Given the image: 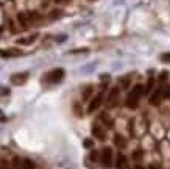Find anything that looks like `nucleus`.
Wrapping results in <instances>:
<instances>
[{"mask_svg":"<svg viewBox=\"0 0 170 169\" xmlns=\"http://www.w3.org/2000/svg\"><path fill=\"white\" fill-rule=\"evenodd\" d=\"M142 94H143V85H140V83L134 85L133 89H131V93L128 94L126 107H128V108H131V110H136L137 105H139V99H140Z\"/></svg>","mask_w":170,"mask_h":169,"instance_id":"f257e3e1","label":"nucleus"},{"mask_svg":"<svg viewBox=\"0 0 170 169\" xmlns=\"http://www.w3.org/2000/svg\"><path fill=\"white\" fill-rule=\"evenodd\" d=\"M64 75H66V72H64V69L58 68V69H53V71H50L45 77H44V80L48 82V83H59L62 79H64Z\"/></svg>","mask_w":170,"mask_h":169,"instance_id":"f03ea898","label":"nucleus"},{"mask_svg":"<svg viewBox=\"0 0 170 169\" xmlns=\"http://www.w3.org/2000/svg\"><path fill=\"white\" fill-rule=\"evenodd\" d=\"M100 161L103 163V166L111 167L112 166V149L111 147H103L100 152Z\"/></svg>","mask_w":170,"mask_h":169,"instance_id":"7ed1b4c3","label":"nucleus"},{"mask_svg":"<svg viewBox=\"0 0 170 169\" xmlns=\"http://www.w3.org/2000/svg\"><path fill=\"white\" fill-rule=\"evenodd\" d=\"M28 77H30V74H28V72H17V74H12L9 80H11V83H12V85L20 86V85H23V83H27Z\"/></svg>","mask_w":170,"mask_h":169,"instance_id":"20e7f679","label":"nucleus"},{"mask_svg":"<svg viewBox=\"0 0 170 169\" xmlns=\"http://www.w3.org/2000/svg\"><path fill=\"white\" fill-rule=\"evenodd\" d=\"M101 103H103V93H98V94L94 96L92 100L89 102V108H87V111H89V113L97 111V110L101 107Z\"/></svg>","mask_w":170,"mask_h":169,"instance_id":"39448f33","label":"nucleus"},{"mask_svg":"<svg viewBox=\"0 0 170 169\" xmlns=\"http://www.w3.org/2000/svg\"><path fill=\"white\" fill-rule=\"evenodd\" d=\"M22 55V50L20 49H6V50H0V57L2 58H14Z\"/></svg>","mask_w":170,"mask_h":169,"instance_id":"423d86ee","label":"nucleus"},{"mask_svg":"<svg viewBox=\"0 0 170 169\" xmlns=\"http://www.w3.org/2000/svg\"><path fill=\"white\" fill-rule=\"evenodd\" d=\"M119 93H120V89H119V88H112V89L109 91V96H108V100H106L108 107H114L115 103H117V99H119Z\"/></svg>","mask_w":170,"mask_h":169,"instance_id":"0eeeda50","label":"nucleus"},{"mask_svg":"<svg viewBox=\"0 0 170 169\" xmlns=\"http://www.w3.org/2000/svg\"><path fill=\"white\" fill-rule=\"evenodd\" d=\"M162 89H156L154 93L150 96V103L151 105H159L161 103V99H162V93H161Z\"/></svg>","mask_w":170,"mask_h":169,"instance_id":"6e6552de","label":"nucleus"},{"mask_svg":"<svg viewBox=\"0 0 170 169\" xmlns=\"http://www.w3.org/2000/svg\"><path fill=\"white\" fill-rule=\"evenodd\" d=\"M36 39H37V33H33L31 36L20 38V39H17V44H20V46H28V44H33Z\"/></svg>","mask_w":170,"mask_h":169,"instance_id":"1a4fd4ad","label":"nucleus"},{"mask_svg":"<svg viewBox=\"0 0 170 169\" xmlns=\"http://www.w3.org/2000/svg\"><path fill=\"white\" fill-rule=\"evenodd\" d=\"M92 133H94V136H95L97 139L104 141V132H103V128H101L98 124H94V125H92Z\"/></svg>","mask_w":170,"mask_h":169,"instance_id":"9d476101","label":"nucleus"},{"mask_svg":"<svg viewBox=\"0 0 170 169\" xmlns=\"http://www.w3.org/2000/svg\"><path fill=\"white\" fill-rule=\"evenodd\" d=\"M115 166H117V169H125L126 167V157H125V155H122V153L117 155Z\"/></svg>","mask_w":170,"mask_h":169,"instance_id":"9b49d317","label":"nucleus"},{"mask_svg":"<svg viewBox=\"0 0 170 169\" xmlns=\"http://www.w3.org/2000/svg\"><path fill=\"white\" fill-rule=\"evenodd\" d=\"M114 144L117 147H120V149H125L126 147V139L122 136V135H115L114 136Z\"/></svg>","mask_w":170,"mask_h":169,"instance_id":"f8f14e48","label":"nucleus"},{"mask_svg":"<svg viewBox=\"0 0 170 169\" xmlns=\"http://www.w3.org/2000/svg\"><path fill=\"white\" fill-rule=\"evenodd\" d=\"M17 20H19V24L22 25L23 28L28 27V24H30V19H28V16L25 14V13H19V14H17Z\"/></svg>","mask_w":170,"mask_h":169,"instance_id":"ddd939ff","label":"nucleus"},{"mask_svg":"<svg viewBox=\"0 0 170 169\" xmlns=\"http://www.w3.org/2000/svg\"><path fill=\"white\" fill-rule=\"evenodd\" d=\"M20 169H34V163L30 158H23L20 160Z\"/></svg>","mask_w":170,"mask_h":169,"instance_id":"4468645a","label":"nucleus"},{"mask_svg":"<svg viewBox=\"0 0 170 169\" xmlns=\"http://www.w3.org/2000/svg\"><path fill=\"white\" fill-rule=\"evenodd\" d=\"M90 94H92V86H86L84 91H83V99L87 100V99L90 97Z\"/></svg>","mask_w":170,"mask_h":169,"instance_id":"2eb2a0df","label":"nucleus"},{"mask_svg":"<svg viewBox=\"0 0 170 169\" xmlns=\"http://www.w3.org/2000/svg\"><path fill=\"white\" fill-rule=\"evenodd\" d=\"M61 16H62V11L61 9H53V11L50 13V19H58Z\"/></svg>","mask_w":170,"mask_h":169,"instance_id":"dca6fc26","label":"nucleus"},{"mask_svg":"<svg viewBox=\"0 0 170 169\" xmlns=\"http://www.w3.org/2000/svg\"><path fill=\"white\" fill-rule=\"evenodd\" d=\"M153 83H154V79H153V77H150V80L147 83V88H143V93H148V91L153 88Z\"/></svg>","mask_w":170,"mask_h":169,"instance_id":"f3484780","label":"nucleus"},{"mask_svg":"<svg viewBox=\"0 0 170 169\" xmlns=\"http://www.w3.org/2000/svg\"><path fill=\"white\" fill-rule=\"evenodd\" d=\"M142 157H143V152H142V150H136V152L133 153V158H134L136 161H139Z\"/></svg>","mask_w":170,"mask_h":169,"instance_id":"a211bd4d","label":"nucleus"},{"mask_svg":"<svg viewBox=\"0 0 170 169\" xmlns=\"http://www.w3.org/2000/svg\"><path fill=\"white\" fill-rule=\"evenodd\" d=\"M161 61L170 64V52H168V53H162V55H161Z\"/></svg>","mask_w":170,"mask_h":169,"instance_id":"6ab92c4d","label":"nucleus"},{"mask_svg":"<svg viewBox=\"0 0 170 169\" xmlns=\"http://www.w3.org/2000/svg\"><path fill=\"white\" fill-rule=\"evenodd\" d=\"M83 144H84V147H86V149H90V147L94 146V141H92V139H84Z\"/></svg>","mask_w":170,"mask_h":169,"instance_id":"aec40b11","label":"nucleus"},{"mask_svg":"<svg viewBox=\"0 0 170 169\" xmlns=\"http://www.w3.org/2000/svg\"><path fill=\"white\" fill-rule=\"evenodd\" d=\"M161 93H162V99H170V88H165Z\"/></svg>","mask_w":170,"mask_h":169,"instance_id":"412c9836","label":"nucleus"},{"mask_svg":"<svg viewBox=\"0 0 170 169\" xmlns=\"http://www.w3.org/2000/svg\"><path fill=\"white\" fill-rule=\"evenodd\" d=\"M12 166H14V169H20V160H19L17 157L12 160Z\"/></svg>","mask_w":170,"mask_h":169,"instance_id":"4be33fe9","label":"nucleus"},{"mask_svg":"<svg viewBox=\"0 0 170 169\" xmlns=\"http://www.w3.org/2000/svg\"><path fill=\"white\" fill-rule=\"evenodd\" d=\"M87 49H76V50H72L70 53H86Z\"/></svg>","mask_w":170,"mask_h":169,"instance_id":"5701e85b","label":"nucleus"},{"mask_svg":"<svg viewBox=\"0 0 170 169\" xmlns=\"http://www.w3.org/2000/svg\"><path fill=\"white\" fill-rule=\"evenodd\" d=\"M128 82H129V77H125V79L122 80V86H123V88H128V85H129Z\"/></svg>","mask_w":170,"mask_h":169,"instance_id":"b1692460","label":"nucleus"},{"mask_svg":"<svg viewBox=\"0 0 170 169\" xmlns=\"http://www.w3.org/2000/svg\"><path fill=\"white\" fill-rule=\"evenodd\" d=\"M165 79H167V72H162V74L159 75V82H161V83H164V82H165Z\"/></svg>","mask_w":170,"mask_h":169,"instance_id":"393cba45","label":"nucleus"},{"mask_svg":"<svg viewBox=\"0 0 170 169\" xmlns=\"http://www.w3.org/2000/svg\"><path fill=\"white\" fill-rule=\"evenodd\" d=\"M90 158H92L94 161H97V160H98V152H95V150H94L92 153H90Z\"/></svg>","mask_w":170,"mask_h":169,"instance_id":"a878e982","label":"nucleus"},{"mask_svg":"<svg viewBox=\"0 0 170 169\" xmlns=\"http://www.w3.org/2000/svg\"><path fill=\"white\" fill-rule=\"evenodd\" d=\"M150 169H159V166H154V164H151V166H150Z\"/></svg>","mask_w":170,"mask_h":169,"instance_id":"bb28decb","label":"nucleus"},{"mask_svg":"<svg viewBox=\"0 0 170 169\" xmlns=\"http://www.w3.org/2000/svg\"><path fill=\"white\" fill-rule=\"evenodd\" d=\"M134 169H143V167H142V166H136Z\"/></svg>","mask_w":170,"mask_h":169,"instance_id":"cd10ccee","label":"nucleus"},{"mask_svg":"<svg viewBox=\"0 0 170 169\" xmlns=\"http://www.w3.org/2000/svg\"><path fill=\"white\" fill-rule=\"evenodd\" d=\"M0 169H6V167H3V166H2V167H0Z\"/></svg>","mask_w":170,"mask_h":169,"instance_id":"c85d7f7f","label":"nucleus"},{"mask_svg":"<svg viewBox=\"0 0 170 169\" xmlns=\"http://www.w3.org/2000/svg\"><path fill=\"white\" fill-rule=\"evenodd\" d=\"M89 2H95V0H89Z\"/></svg>","mask_w":170,"mask_h":169,"instance_id":"c756f323","label":"nucleus"},{"mask_svg":"<svg viewBox=\"0 0 170 169\" xmlns=\"http://www.w3.org/2000/svg\"><path fill=\"white\" fill-rule=\"evenodd\" d=\"M0 31H2V28H0Z\"/></svg>","mask_w":170,"mask_h":169,"instance_id":"7c9ffc66","label":"nucleus"}]
</instances>
